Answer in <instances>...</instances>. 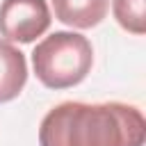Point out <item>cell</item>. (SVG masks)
Segmentation results:
<instances>
[{"mask_svg": "<svg viewBox=\"0 0 146 146\" xmlns=\"http://www.w3.org/2000/svg\"><path fill=\"white\" fill-rule=\"evenodd\" d=\"M112 11L123 30L132 34L146 32V0H114Z\"/></svg>", "mask_w": 146, "mask_h": 146, "instance_id": "6", "label": "cell"}, {"mask_svg": "<svg viewBox=\"0 0 146 146\" xmlns=\"http://www.w3.org/2000/svg\"><path fill=\"white\" fill-rule=\"evenodd\" d=\"M146 119L125 103H59L39 128L41 146H144Z\"/></svg>", "mask_w": 146, "mask_h": 146, "instance_id": "1", "label": "cell"}, {"mask_svg": "<svg viewBox=\"0 0 146 146\" xmlns=\"http://www.w3.org/2000/svg\"><path fill=\"white\" fill-rule=\"evenodd\" d=\"M55 9V18L71 27H94L98 25L105 14L110 0H50Z\"/></svg>", "mask_w": 146, "mask_h": 146, "instance_id": "5", "label": "cell"}, {"mask_svg": "<svg viewBox=\"0 0 146 146\" xmlns=\"http://www.w3.org/2000/svg\"><path fill=\"white\" fill-rule=\"evenodd\" d=\"M94 64V48L78 32H52L36 43L32 66L41 84L48 89H68L80 84Z\"/></svg>", "mask_w": 146, "mask_h": 146, "instance_id": "2", "label": "cell"}, {"mask_svg": "<svg viewBox=\"0 0 146 146\" xmlns=\"http://www.w3.org/2000/svg\"><path fill=\"white\" fill-rule=\"evenodd\" d=\"M50 27V9L46 0H2L0 34L9 41L32 43Z\"/></svg>", "mask_w": 146, "mask_h": 146, "instance_id": "3", "label": "cell"}, {"mask_svg": "<svg viewBox=\"0 0 146 146\" xmlns=\"http://www.w3.org/2000/svg\"><path fill=\"white\" fill-rule=\"evenodd\" d=\"M27 82V62L25 55L0 39V103L14 100Z\"/></svg>", "mask_w": 146, "mask_h": 146, "instance_id": "4", "label": "cell"}]
</instances>
